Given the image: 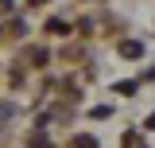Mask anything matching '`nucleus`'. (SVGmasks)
Masks as SVG:
<instances>
[{
  "label": "nucleus",
  "mask_w": 155,
  "mask_h": 148,
  "mask_svg": "<svg viewBox=\"0 0 155 148\" xmlns=\"http://www.w3.org/2000/svg\"><path fill=\"white\" fill-rule=\"evenodd\" d=\"M120 55H124V58H140V55H143V43H132V39H128V43L120 47Z\"/></svg>",
  "instance_id": "f257e3e1"
},
{
  "label": "nucleus",
  "mask_w": 155,
  "mask_h": 148,
  "mask_svg": "<svg viewBox=\"0 0 155 148\" xmlns=\"http://www.w3.org/2000/svg\"><path fill=\"white\" fill-rule=\"evenodd\" d=\"M74 148H97V144H93V136H81V140H74Z\"/></svg>",
  "instance_id": "f03ea898"
},
{
  "label": "nucleus",
  "mask_w": 155,
  "mask_h": 148,
  "mask_svg": "<svg viewBox=\"0 0 155 148\" xmlns=\"http://www.w3.org/2000/svg\"><path fill=\"white\" fill-rule=\"evenodd\" d=\"M8 8H12V0H0V12H8Z\"/></svg>",
  "instance_id": "7ed1b4c3"
}]
</instances>
